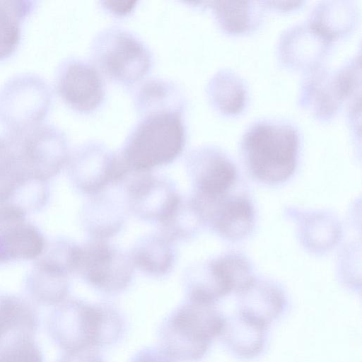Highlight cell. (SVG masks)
I'll return each instance as SVG.
<instances>
[{
	"mask_svg": "<svg viewBox=\"0 0 362 362\" xmlns=\"http://www.w3.org/2000/svg\"><path fill=\"white\" fill-rule=\"evenodd\" d=\"M120 313L106 303L68 300L53 310L48 322L52 339L65 353L117 342L124 332Z\"/></svg>",
	"mask_w": 362,
	"mask_h": 362,
	"instance_id": "1",
	"label": "cell"
},
{
	"mask_svg": "<svg viewBox=\"0 0 362 362\" xmlns=\"http://www.w3.org/2000/svg\"><path fill=\"white\" fill-rule=\"evenodd\" d=\"M225 318L214 303L187 298L163 322L162 348L175 362H197L220 336Z\"/></svg>",
	"mask_w": 362,
	"mask_h": 362,
	"instance_id": "2",
	"label": "cell"
},
{
	"mask_svg": "<svg viewBox=\"0 0 362 362\" xmlns=\"http://www.w3.org/2000/svg\"><path fill=\"white\" fill-rule=\"evenodd\" d=\"M181 114L161 110L143 115L120 151L131 170L151 172L181 154L185 144Z\"/></svg>",
	"mask_w": 362,
	"mask_h": 362,
	"instance_id": "3",
	"label": "cell"
},
{
	"mask_svg": "<svg viewBox=\"0 0 362 362\" xmlns=\"http://www.w3.org/2000/svg\"><path fill=\"white\" fill-rule=\"evenodd\" d=\"M243 149L254 175L267 184L287 180L296 168L298 136L289 124L261 121L245 132Z\"/></svg>",
	"mask_w": 362,
	"mask_h": 362,
	"instance_id": "4",
	"label": "cell"
},
{
	"mask_svg": "<svg viewBox=\"0 0 362 362\" xmlns=\"http://www.w3.org/2000/svg\"><path fill=\"white\" fill-rule=\"evenodd\" d=\"M93 57L109 78L124 84L140 79L151 64L144 42L131 32L118 27L101 30L93 40Z\"/></svg>",
	"mask_w": 362,
	"mask_h": 362,
	"instance_id": "5",
	"label": "cell"
},
{
	"mask_svg": "<svg viewBox=\"0 0 362 362\" xmlns=\"http://www.w3.org/2000/svg\"><path fill=\"white\" fill-rule=\"evenodd\" d=\"M74 271L95 289L115 294L129 286L134 266L129 254L107 240L91 239L84 245L78 246Z\"/></svg>",
	"mask_w": 362,
	"mask_h": 362,
	"instance_id": "6",
	"label": "cell"
},
{
	"mask_svg": "<svg viewBox=\"0 0 362 362\" xmlns=\"http://www.w3.org/2000/svg\"><path fill=\"white\" fill-rule=\"evenodd\" d=\"M51 103L50 90L39 76H16L0 91V119L10 132H21L40 124Z\"/></svg>",
	"mask_w": 362,
	"mask_h": 362,
	"instance_id": "7",
	"label": "cell"
},
{
	"mask_svg": "<svg viewBox=\"0 0 362 362\" xmlns=\"http://www.w3.org/2000/svg\"><path fill=\"white\" fill-rule=\"evenodd\" d=\"M130 171L120 152L98 141L83 144L74 157L72 173L76 185L89 196L119 185Z\"/></svg>",
	"mask_w": 362,
	"mask_h": 362,
	"instance_id": "8",
	"label": "cell"
},
{
	"mask_svg": "<svg viewBox=\"0 0 362 362\" xmlns=\"http://www.w3.org/2000/svg\"><path fill=\"white\" fill-rule=\"evenodd\" d=\"M122 182L128 210L144 221L160 224L182 198L171 180L151 172L132 170Z\"/></svg>",
	"mask_w": 362,
	"mask_h": 362,
	"instance_id": "9",
	"label": "cell"
},
{
	"mask_svg": "<svg viewBox=\"0 0 362 362\" xmlns=\"http://www.w3.org/2000/svg\"><path fill=\"white\" fill-rule=\"evenodd\" d=\"M187 172L195 192L206 199L224 197L236 180V170L225 156L209 147L192 150L186 157Z\"/></svg>",
	"mask_w": 362,
	"mask_h": 362,
	"instance_id": "10",
	"label": "cell"
},
{
	"mask_svg": "<svg viewBox=\"0 0 362 362\" xmlns=\"http://www.w3.org/2000/svg\"><path fill=\"white\" fill-rule=\"evenodd\" d=\"M57 88L63 100L82 112L96 109L104 98V84L100 75L90 63L71 59L60 66Z\"/></svg>",
	"mask_w": 362,
	"mask_h": 362,
	"instance_id": "11",
	"label": "cell"
},
{
	"mask_svg": "<svg viewBox=\"0 0 362 362\" xmlns=\"http://www.w3.org/2000/svg\"><path fill=\"white\" fill-rule=\"evenodd\" d=\"M204 221L209 222L222 236L240 239L252 227L253 210L243 198L206 199L192 196Z\"/></svg>",
	"mask_w": 362,
	"mask_h": 362,
	"instance_id": "12",
	"label": "cell"
},
{
	"mask_svg": "<svg viewBox=\"0 0 362 362\" xmlns=\"http://www.w3.org/2000/svg\"><path fill=\"white\" fill-rule=\"evenodd\" d=\"M43 248L39 233L23 222L21 209L13 206L0 209V259H33Z\"/></svg>",
	"mask_w": 362,
	"mask_h": 362,
	"instance_id": "13",
	"label": "cell"
},
{
	"mask_svg": "<svg viewBox=\"0 0 362 362\" xmlns=\"http://www.w3.org/2000/svg\"><path fill=\"white\" fill-rule=\"evenodd\" d=\"M110 188L90 196L85 209V225L92 240H107L122 228L128 210L124 194Z\"/></svg>",
	"mask_w": 362,
	"mask_h": 362,
	"instance_id": "14",
	"label": "cell"
},
{
	"mask_svg": "<svg viewBox=\"0 0 362 362\" xmlns=\"http://www.w3.org/2000/svg\"><path fill=\"white\" fill-rule=\"evenodd\" d=\"M219 337L232 355L250 360L259 356L264 349L267 327L238 314L225 318Z\"/></svg>",
	"mask_w": 362,
	"mask_h": 362,
	"instance_id": "15",
	"label": "cell"
},
{
	"mask_svg": "<svg viewBox=\"0 0 362 362\" xmlns=\"http://www.w3.org/2000/svg\"><path fill=\"white\" fill-rule=\"evenodd\" d=\"M238 295V314L267 327L286 310V300L283 292L269 283L255 281Z\"/></svg>",
	"mask_w": 362,
	"mask_h": 362,
	"instance_id": "16",
	"label": "cell"
},
{
	"mask_svg": "<svg viewBox=\"0 0 362 362\" xmlns=\"http://www.w3.org/2000/svg\"><path fill=\"white\" fill-rule=\"evenodd\" d=\"M129 256L134 268L153 276L168 274L176 259L173 242L160 233L139 238L132 246Z\"/></svg>",
	"mask_w": 362,
	"mask_h": 362,
	"instance_id": "17",
	"label": "cell"
},
{
	"mask_svg": "<svg viewBox=\"0 0 362 362\" xmlns=\"http://www.w3.org/2000/svg\"><path fill=\"white\" fill-rule=\"evenodd\" d=\"M329 42L310 23L293 28L282 39V57L294 66H313L323 55Z\"/></svg>",
	"mask_w": 362,
	"mask_h": 362,
	"instance_id": "18",
	"label": "cell"
},
{
	"mask_svg": "<svg viewBox=\"0 0 362 362\" xmlns=\"http://www.w3.org/2000/svg\"><path fill=\"white\" fill-rule=\"evenodd\" d=\"M37 327L38 317L31 306L14 296H0V347L16 336H33Z\"/></svg>",
	"mask_w": 362,
	"mask_h": 362,
	"instance_id": "19",
	"label": "cell"
},
{
	"mask_svg": "<svg viewBox=\"0 0 362 362\" xmlns=\"http://www.w3.org/2000/svg\"><path fill=\"white\" fill-rule=\"evenodd\" d=\"M135 104L142 115L161 110L182 112L184 99L176 86L161 78L145 81L136 93Z\"/></svg>",
	"mask_w": 362,
	"mask_h": 362,
	"instance_id": "20",
	"label": "cell"
},
{
	"mask_svg": "<svg viewBox=\"0 0 362 362\" xmlns=\"http://www.w3.org/2000/svg\"><path fill=\"white\" fill-rule=\"evenodd\" d=\"M207 264L222 298L245 291L255 281L247 262L238 256L228 255Z\"/></svg>",
	"mask_w": 362,
	"mask_h": 362,
	"instance_id": "21",
	"label": "cell"
},
{
	"mask_svg": "<svg viewBox=\"0 0 362 362\" xmlns=\"http://www.w3.org/2000/svg\"><path fill=\"white\" fill-rule=\"evenodd\" d=\"M204 222L192 198H181L170 216L160 224V233L170 241L187 240L194 237Z\"/></svg>",
	"mask_w": 362,
	"mask_h": 362,
	"instance_id": "22",
	"label": "cell"
},
{
	"mask_svg": "<svg viewBox=\"0 0 362 362\" xmlns=\"http://www.w3.org/2000/svg\"><path fill=\"white\" fill-rule=\"evenodd\" d=\"M33 8V1H0V59L16 49L20 40L21 21Z\"/></svg>",
	"mask_w": 362,
	"mask_h": 362,
	"instance_id": "23",
	"label": "cell"
},
{
	"mask_svg": "<svg viewBox=\"0 0 362 362\" xmlns=\"http://www.w3.org/2000/svg\"><path fill=\"white\" fill-rule=\"evenodd\" d=\"M355 11L344 1L324 2L316 7L310 23L330 41L346 33L354 21Z\"/></svg>",
	"mask_w": 362,
	"mask_h": 362,
	"instance_id": "24",
	"label": "cell"
},
{
	"mask_svg": "<svg viewBox=\"0 0 362 362\" xmlns=\"http://www.w3.org/2000/svg\"><path fill=\"white\" fill-rule=\"evenodd\" d=\"M207 91L214 105L223 113L238 112L244 106L245 88L231 73L220 71L214 75L208 84Z\"/></svg>",
	"mask_w": 362,
	"mask_h": 362,
	"instance_id": "25",
	"label": "cell"
},
{
	"mask_svg": "<svg viewBox=\"0 0 362 362\" xmlns=\"http://www.w3.org/2000/svg\"><path fill=\"white\" fill-rule=\"evenodd\" d=\"M211 8L221 27L228 33H239L254 23L257 9L247 1H214Z\"/></svg>",
	"mask_w": 362,
	"mask_h": 362,
	"instance_id": "26",
	"label": "cell"
},
{
	"mask_svg": "<svg viewBox=\"0 0 362 362\" xmlns=\"http://www.w3.org/2000/svg\"><path fill=\"white\" fill-rule=\"evenodd\" d=\"M0 362H44L33 336H16L0 347Z\"/></svg>",
	"mask_w": 362,
	"mask_h": 362,
	"instance_id": "27",
	"label": "cell"
},
{
	"mask_svg": "<svg viewBox=\"0 0 362 362\" xmlns=\"http://www.w3.org/2000/svg\"><path fill=\"white\" fill-rule=\"evenodd\" d=\"M130 362L175 361L160 347H146L135 354Z\"/></svg>",
	"mask_w": 362,
	"mask_h": 362,
	"instance_id": "28",
	"label": "cell"
},
{
	"mask_svg": "<svg viewBox=\"0 0 362 362\" xmlns=\"http://www.w3.org/2000/svg\"><path fill=\"white\" fill-rule=\"evenodd\" d=\"M58 362H104L97 348L65 353Z\"/></svg>",
	"mask_w": 362,
	"mask_h": 362,
	"instance_id": "29",
	"label": "cell"
},
{
	"mask_svg": "<svg viewBox=\"0 0 362 362\" xmlns=\"http://www.w3.org/2000/svg\"><path fill=\"white\" fill-rule=\"evenodd\" d=\"M16 162V156L11 137H0V175L4 174Z\"/></svg>",
	"mask_w": 362,
	"mask_h": 362,
	"instance_id": "30",
	"label": "cell"
},
{
	"mask_svg": "<svg viewBox=\"0 0 362 362\" xmlns=\"http://www.w3.org/2000/svg\"><path fill=\"white\" fill-rule=\"evenodd\" d=\"M136 1H103V6L115 15L123 16L131 12Z\"/></svg>",
	"mask_w": 362,
	"mask_h": 362,
	"instance_id": "31",
	"label": "cell"
}]
</instances>
